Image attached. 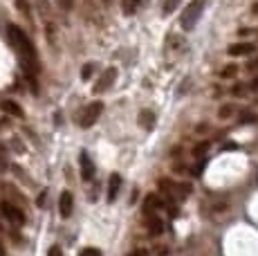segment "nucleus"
Instances as JSON below:
<instances>
[{"label":"nucleus","instance_id":"nucleus-14","mask_svg":"<svg viewBox=\"0 0 258 256\" xmlns=\"http://www.w3.org/2000/svg\"><path fill=\"white\" fill-rule=\"evenodd\" d=\"M234 112H236V106H234V103H222V106L218 108V119H229Z\"/></svg>","mask_w":258,"mask_h":256},{"label":"nucleus","instance_id":"nucleus-6","mask_svg":"<svg viewBox=\"0 0 258 256\" xmlns=\"http://www.w3.org/2000/svg\"><path fill=\"white\" fill-rule=\"evenodd\" d=\"M72 207H74V198H72V194H70V191H63L61 198H58V211H61L63 218H70Z\"/></svg>","mask_w":258,"mask_h":256},{"label":"nucleus","instance_id":"nucleus-21","mask_svg":"<svg viewBox=\"0 0 258 256\" xmlns=\"http://www.w3.org/2000/svg\"><path fill=\"white\" fill-rule=\"evenodd\" d=\"M94 72V63H86V68L81 70V79H90Z\"/></svg>","mask_w":258,"mask_h":256},{"label":"nucleus","instance_id":"nucleus-1","mask_svg":"<svg viewBox=\"0 0 258 256\" xmlns=\"http://www.w3.org/2000/svg\"><path fill=\"white\" fill-rule=\"evenodd\" d=\"M7 36H9L12 47L16 50L18 58H21L25 75H27L29 79H34L36 77V72H38V56H36V50H34L32 41H29L27 34H25L18 25H9L7 27Z\"/></svg>","mask_w":258,"mask_h":256},{"label":"nucleus","instance_id":"nucleus-19","mask_svg":"<svg viewBox=\"0 0 258 256\" xmlns=\"http://www.w3.org/2000/svg\"><path fill=\"white\" fill-rule=\"evenodd\" d=\"M180 3H182V0H166V3H164V14H166V16H168V14L175 12L177 5H180Z\"/></svg>","mask_w":258,"mask_h":256},{"label":"nucleus","instance_id":"nucleus-4","mask_svg":"<svg viewBox=\"0 0 258 256\" xmlns=\"http://www.w3.org/2000/svg\"><path fill=\"white\" fill-rule=\"evenodd\" d=\"M0 214H3L12 225H23V223H25V214H23V209H18L16 205L7 203V200H3V203H0Z\"/></svg>","mask_w":258,"mask_h":256},{"label":"nucleus","instance_id":"nucleus-27","mask_svg":"<svg viewBox=\"0 0 258 256\" xmlns=\"http://www.w3.org/2000/svg\"><path fill=\"white\" fill-rule=\"evenodd\" d=\"M126 256H148V252H146V249H133V252H128Z\"/></svg>","mask_w":258,"mask_h":256},{"label":"nucleus","instance_id":"nucleus-18","mask_svg":"<svg viewBox=\"0 0 258 256\" xmlns=\"http://www.w3.org/2000/svg\"><path fill=\"white\" fill-rule=\"evenodd\" d=\"M153 121H155V115H153L151 110H144L142 112V124H144V128H153Z\"/></svg>","mask_w":258,"mask_h":256},{"label":"nucleus","instance_id":"nucleus-13","mask_svg":"<svg viewBox=\"0 0 258 256\" xmlns=\"http://www.w3.org/2000/svg\"><path fill=\"white\" fill-rule=\"evenodd\" d=\"M0 108H3L7 115H14V117H23V108L18 106L16 101H12V99H5L3 103H0Z\"/></svg>","mask_w":258,"mask_h":256},{"label":"nucleus","instance_id":"nucleus-9","mask_svg":"<svg viewBox=\"0 0 258 256\" xmlns=\"http://www.w3.org/2000/svg\"><path fill=\"white\" fill-rule=\"evenodd\" d=\"M160 207H162V198L155 194H151L146 200H144V216H146V218L148 216H155V211L160 209Z\"/></svg>","mask_w":258,"mask_h":256},{"label":"nucleus","instance_id":"nucleus-2","mask_svg":"<svg viewBox=\"0 0 258 256\" xmlns=\"http://www.w3.org/2000/svg\"><path fill=\"white\" fill-rule=\"evenodd\" d=\"M202 12H205V0H193V3L186 7V12L182 14V21H180L182 29H184V32H191V29L196 27V23L200 21Z\"/></svg>","mask_w":258,"mask_h":256},{"label":"nucleus","instance_id":"nucleus-28","mask_svg":"<svg viewBox=\"0 0 258 256\" xmlns=\"http://www.w3.org/2000/svg\"><path fill=\"white\" fill-rule=\"evenodd\" d=\"M247 90H254V92H258V77H256V79H251V83L247 86Z\"/></svg>","mask_w":258,"mask_h":256},{"label":"nucleus","instance_id":"nucleus-16","mask_svg":"<svg viewBox=\"0 0 258 256\" xmlns=\"http://www.w3.org/2000/svg\"><path fill=\"white\" fill-rule=\"evenodd\" d=\"M209 140H205V142H200V144L196 146V149H193V155L198 157V160H202V157H205V153H209Z\"/></svg>","mask_w":258,"mask_h":256},{"label":"nucleus","instance_id":"nucleus-29","mask_svg":"<svg viewBox=\"0 0 258 256\" xmlns=\"http://www.w3.org/2000/svg\"><path fill=\"white\" fill-rule=\"evenodd\" d=\"M249 32H251V29H247V27H240V29H238V34H240V36H247Z\"/></svg>","mask_w":258,"mask_h":256},{"label":"nucleus","instance_id":"nucleus-5","mask_svg":"<svg viewBox=\"0 0 258 256\" xmlns=\"http://www.w3.org/2000/svg\"><path fill=\"white\" fill-rule=\"evenodd\" d=\"M115 79H117V68H106V70H103V75L97 79V83H94L92 92H94V95H101V92H106L108 88L115 83Z\"/></svg>","mask_w":258,"mask_h":256},{"label":"nucleus","instance_id":"nucleus-24","mask_svg":"<svg viewBox=\"0 0 258 256\" xmlns=\"http://www.w3.org/2000/svg\"><path fill=\"white\" fill-rule=\"evenodd\" d=\"M160 189L164 191V194H173V184H171V180H160Z\"/></svg>","mask_w":258,"mask_h":256},{"label":"nucleus","instance_id":"nucleus-22","mask_svg":"<svg viewBox=\"0 0 258 256\" xmlns=\"http://www.w3.org/2000/svg\"><path fill=\"white\" fill-rule=\"evenodd\" d=\"M16 7L21 9L25 16H29V3H27V0H16Z\"/></svg>","mask_w":258,"mask_h":256},{"label":"nucleus","instance_id":"nucleus-12","mask_svg":"<svg viewBox=\"0 0 258 256\" xmlns=\"http://www.w3.org/2000/svg\"><path fill=\"white\" fill-rule=\"evenodd\" d=\"M173 196H175V200L177 203H182V200H186L188 196H191V191H193V186L188 184V182H182V184H177V186H173Z\"/></svg>","mask_w":258,"mask_h":256},{"label":"nucleus","instance_id":"nucleus-20","mask_svg":"<svg viewBox=\"0 0 258 256\" xmlns=\"http://www.w3.org/2000/svg\"><path fill=\"white\" fill-rule=\"evenodd\" d=\"M254 121H258V117L254 112H242L240 115V124H254Z\"/></svg>","mask_w":258,"mask_h":256},{"label":"nucleus","instance_id":"nucleus-17","mask_svg":"<svg viewBox=\"0 0 258 256\" xmlns=\"http://www.w3.org/2000/svg\"><path fill=\"white\" fill-rule=\"evenodd\" d=\"M218 75H220V79H231V77H236V75H238V66H234V63H229V66L222 68V70L218 72Z\"/></svg>","mask_w":258,"mask_h":256},{"label":"nucleus","instance_id":"nucleus-10","mask_svg":"<svg viewBox=\"0 0 258 256\" xmlns=\"http://www.w3.org/2000/svg\"><path fill=\"white\" fill-rule=\"evenodd\" d=\"M146 229H148V234L151 236H160L162 231H164V223H162L157 216H148V220H146Z\"/></svg>","mask_w":258,"mask_h":256},{"label":"nucleus","instance_id":"nucleus-30","mask_svg":"<svg viewBox=\"0 0 258 256\" xmlns=\"http://www.w3.org/2000/svg\"><path fill=\"white\" fill-rule=\"evenodd\" d=\"M61 5L68 9V7H70V5H72V0H61Z\"/></svg>","mask_w":258,"mask_h":256},{"label":"nucleus","instance_id":"nucleus-11","mask_svg":"<svg viewBox=\"0 0 258 256\" xmlns=\"http://www.w3.org/2000/svg\"><path fill=\"white\" fill-rule=\"evenodd\" d=\"M254 52V45L251 43H236V45L229 47V54L231 56H247V54Z\"/></svg>","mask_w":258,"mask_h":256},{"label":"nucleus","instance_id":"nucleus-25","mask_svg":"<svg viewBox=\"0 0 258 256\" xmlns=\"http://www.w3.org/2000/svg\"><path fill=\"white\" fill-rule=\"evenodd\" d=\"M79 256H101V252H99L97 247H86V249H81Z\"/></svg>","mask_w":258,"mask_h":256},{"label":"nucleus","instance_id":"nucleus-3","mask_svg":"<svg viewBox=\"0 0 258 256\" xmlns=\"http://www.w3.org/2000/svg\"><path fill=\"white\" fill-rule=\"evenodd\" d=\"M101 110H103V103L101 101H92V103H88L86 108H83V112H81V117H79V126L81 128H90L97 124V119L101 117Z\"/></svg>","mask_w":258,"mask_h":256},{"label":"nucleus","instance_id":"nucleus-7","mask_svg":"<svg viewBox=\"0 0 258 256\" xmlns=\"http://www.w3.org/2000/svg\"><path fill=\"white\" fill-rule=\"evenodd\" d=\"M79 164H81V178L83 180H92L94 178V164L90 160V155L88 153H81V157H79Z\"/></svg>","mask_w":258,"mask_h":256},{"label":"nucleus","instance_id":"nucleus-15","mask_svg":"<svg viewBox=\"0 0 258 256\" xmlns=\"http://www.w3.org/2000/svg\"><path fill=\"white\" fill-rule=\"evenodd\" d=\"M142 0H121V7H123V14L126 16H133V14L137 12V7H140Z\"/></svg>","mask_w":258,"mask_h":256},{"label":"nucleus","instance_id":"nucleus-31","mask_svg":"<svg viewBox=\"0 0 258 256\" xmlns=\"http://www.w3.org/2000/svg\"><path fill=\"white\" fill-rule=\"evenodd\" d=\"M251 12H254V14H258V3L254 5V7H251Z\"/></svg>","mask_w":258,"mask_h":256},{"label":"nucleus","instance_id":"nucleus-26","mask_svg":"<svg viewBox=\"0 0 258 256\" xmlns=\"http://www.w3.org/2000/svg\"><path fill=\"white\" fill-rule=\"evenodd\" d=\"M47 256H63V252H61V247H58V245H54V247H49Z\"/></svg>","mask_w":258,"mask_h":256},{"label":"nucleus","instance_id":"nucleus-23","mask_svg":"<svg viewBox=\"0 0 258 256\" xmlns=\"http://www.w3.org/2000/svg\"><path fill=\"white\" fill-rule=\"evenodd\" d=\"M231 92H234L236 97H242V95H247V86H242V83H236Z\"/></svg>","mask_w":258,"mask_h":256},{"label":"nucleus","instance_id":"nucleus-32","mask_svg":"<svg viewBox=\"0 0 258 256\" xmlns=\"http://www.w3.org/2000/svg\"><path fill=\"white\" fill-rule=\"evenodd\" d=\"M0 256H5V247H3V245H0Z\"/></svg>","mask_w":258,"mask_h":256},{"label":"nucleus","instance_id":"nucleus-33","mask_svg":"<svg viewBox=\"0 0 258 256\" xmlns=\"http://www.w3.org/2000/svg\"><path fill=\"white\" fill-rule=\"evenodd\" d=\"M103 3H106V5H108V3H110V0H103Z\"/></svg>","mask_w":258,"mask_h":256},{"label":"nucleus","instance_id":"nucleus-8","mask_svg":"<svg viewBox=\"0 0 258 256\" xmlns=\"http://www.w3.org/2000/svg\"><path fill=\"white\" fill-rule=\"evenodd\" d=\"M119 189H121V175L112 173L110 180H108V203H115L119 196Z\"/></svg>","mask_w":258,"mask_h":256}]
</instances>
